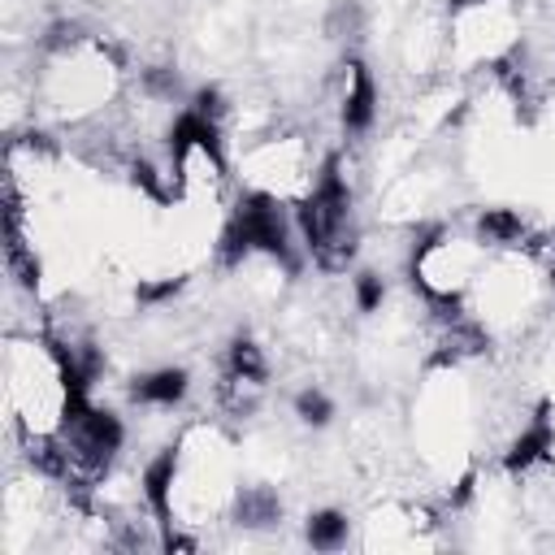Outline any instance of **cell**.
I'll use <instances>...</instances> for the list:
<instances>
[{"label": "cell", "mask_w": 555, "mask_h": 555, "mask_svg": "<svg viewBox=\"0 0 555 555\" xmlns=\"http://www.w3.org/2000/svg\"><path fill=\"white\" fill-rule=\"evenodd\" d=\"M486 269H490L486 247H481L473 234L460 238V234H451V230H442V225H429V230L412 243V251H408V282H412V291H416L438 317L464 312V299H468V291L486 278Z\"/></svg>", "instance_id": "obj_1"}, {"label": "cell", "mask_w": 555, "mask_h": 555, "mask_svg": "<svg viewBox=\"0 0 555 555\" xmlns=\"http://www.w3.org/2000/svg\"><path fill=\"white\" fill-rule=\"evenodd\" d=\"M295 243H299V230H295L291 204L269 191L247 186L234 199V208L225 212V225L217 234V260H221V269H238L251 256H264L282 273H295L299 269Z\"/></svg>", "instance_id": "obj_2"}, {"label": "cell", "mask_w": 555, "mask_h": 555, "mask_svg": "<svg viewBox=\"0 0 555 555\" xmlns=\"http://www.w3.org/2000/svg\"><path fill=\"white\" fill-rule=\"evenodd\" d=\"M238 169L247 178V186L256 191H269L286 204L304 199L317 182V169H321V156H312L308 139L304 134H264L256 143L243 147L238 156Z\"/></svg>", "instance_id": "obj_3"}, {"label": "cell", "mask_w": 555, "mask_h": 555, "mask_svg": "<svg viewBox=\"0 0 555 555\" xmlns=\"http://www.w3.org/2000/svg\"><path fill=\"white\" fill-rule=\"evenodd\" d=\"M377 121V78L360 56L343 61V95H338V126L343 134H364Z\"/></svg>", "instance_id": "obj_4"}, {"label": "cell", "mask_w": 555, "mask_h": 555, "mask_svg": "<svg viewBox=\"0 0 555 555\" xmlns=\"http://www.w3.org/2000/svg\"><path fill=\"white\" fill-rule=\"evenodd\" d=\"M551 460H555V416H551V403H538V412L529 416V425L507 442L503 468L512 477H525L529 468L551 464Z\"/></svg>", "instance_id": "obj_5"}, {"label": "cell", "mask_w": 555, "mask_h": 555, "mask_svg": "<svg viewBox=\"0 0 555 555\" xmlns=\"http://www.w3.org/2000/svg\"><path fill=\"white\" fill-rule=\"evenodd\" d=\"M126 395H130V403H139V408H160V412H169V408H178V403L191 395V373H186L182 364H160V369H147V373L130 377Z\"/></svg>", "instance_id": "obj_6"}, {"label": "cell", "mask_w": 555, "mask_h": 555, "mask_svg": "<svg viewBox=\"0 0 555 555\" xmlns=\"http://www.w3.org/2000/svg\"><path fill=\"white\" fill-rule=\"evenodd\" d=\"M473 238L490 247H529V225L516 208H481L473 221Z\"/></svg>", "instance_id": "obj_7"}, {"label": "cell", "mask_w": 555, "mask_h": 555, "mask_svg": "<svg viewBox=\"0 0 555 555\" xmlns=\"http://www.w3.org/2000/svg\"><path fill=\"white\" fill-rule=\"evenodd\" d=\"M230 516L243 529H269L282 520V499L269 486H238L230 499Z\"/></svg>", "instance_id": "obj_8"}, {"label": "cell", "mask_w": 555, "mask_h": 555, "mask_svg": "<svg viewBox=\"0 0 555 555\" xmlns=\"http://www.w3.org/2000/svg\"><path fill=\"white\" fill-rule=\"evenodd\" d=\"M225 373L238 377V382H247V386H260V390H264V382H269V356H264V347H260L247 330H238V334L230 338V347H225Z\"/></svg>", "instance_id": "obj_9"}, {"label": "cell", "mask_w": 555, "mask_h": 555, "mask_svg": "<svg viewBox=\"0 0 555 555\" xmlns=\"http://www.w3.org/2000/svg\"><path fill=\"white\" fill-rule=\"evenodd\" d=\"M347 538H351V516H347V512H338V507H317V512H308V520H304V542H308L312 551H338V546H347Z\"/></svg>", "instance_id": "obj_10"}, {"label": "cell", "mask_w": 555, "mask_h": 555, "mask_svg": "<svg viewBox=\"0 0 555 555\" xmlns=\"http://www.w3.org/2000/svg\"><path fill=\"white\" fill-rule=\"evenodd\" d=\"M291 408H295L299 425H308V429H325V425L334 421V399H330L321 386H304V390H295Z\"/></svg>", "instance_id": "obj_11"}, {"label": "cell", "mask_w": 555, "mask_h": 555, "mask_svg": "<svg viewBox=\"0 0 555 555\" xmlns=\"http://www.w3.org/2000/svg\"><path fill=\"white\" fill-rule=\"evenodd\" d=\"M351 304H356V312H364V317L382 312V304H386V278L373 273V269H360V273L351 278Z\"/></svg>", "instance_id": "obj_12"}]
</instances>
